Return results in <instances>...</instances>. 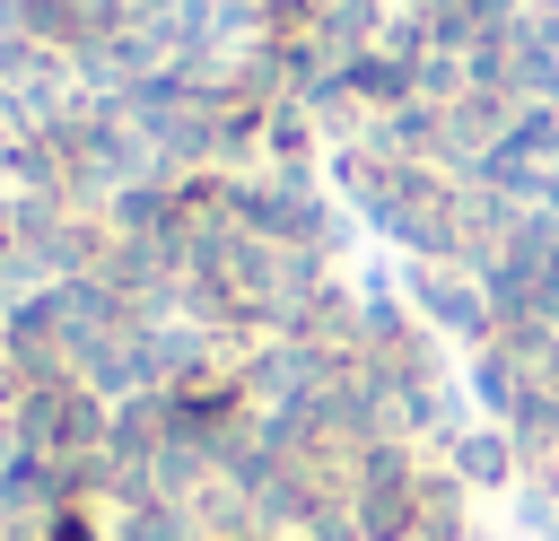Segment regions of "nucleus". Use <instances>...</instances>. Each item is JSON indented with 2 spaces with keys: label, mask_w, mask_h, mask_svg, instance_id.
I'll return each mask as SVG.
<instances>
[{
  "label": "nucleus",
  "mask_w": 559,
  "mask_h": 541,
  "mask_svg": "<svg viewBox=\"0 0 559 541\" xmlns=\"http://www.w3.org/2000/svg\"><path fill=\"white\" fill-rule=\"evenodd\" d=\"M402 297H411V314L445 340V349H489L498 340V314H489V288L463 270V262H402Z\"/></svg>",
  "instance_id": "1"
},
{
  "label": "nucleus",
  "mask_w": 559,
  "mask_h": 541,
  "mask_svg": "<svg viewBox=\"0 0 559 541\" xmlns=\"http://www.w3.org/2000/svg\"><path fill=\"white\" fill-rule=\"evenodd\" d=\"M524 384H533V375H524V366H515L498 340L463 358V393H472V410H480V419H507V410L524 401Z\"/></svg>",
  "instance_id": "3"
},
{
  "label": "nucleus",
  "mask_w": 559,
  "mask_h": 541,
  "mask_svg": "<svg viewBox=\"0 0 559 541\" xmlns=\"http://www.w3.org/2000/svg\"><path fill=\"white\" fill-rule=\"evenodd\" d=\"M428 462H445V471H454L472 497H507V489L524 480V454H515V436H507L498 419H472V428H454V436H445Z\"/></svg>",
  "instance_id": "2"
},
{
  "label": "nucleus",
  "mask_w": 559,
  "mask_h": 541,
  "mask_svg": "<svg viewBox=\"0 0 559 541\" xmlns=\"http://www.w3.org/2000/svg\"><path fill=\"white\" fill-rule=\"evenodd\" d=\"M9 454H17V419L0 410V471H9Z\"/></svg>",
  "instance_id": "4"
}]
</instances>
